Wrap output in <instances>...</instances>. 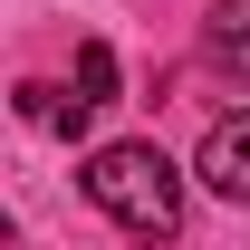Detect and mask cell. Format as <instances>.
<instances>
[{"label": "cell", "mask_w": 250, "mask_h": 250, "mask_svg": "<svg viewBox=\"0 0 250 250\" xmlns=\"http://www.w3.org/2000/svg\"><path fill=\"white\" fill-rule=\"evenodd\" d=\"M212 58L231 67V77H250V0H221L212 10Z\"/></svg>", "instance_id": "4"}, {"label": "cell", "mask_w": 250, "mask_h": 250, "mask_svg": "<svg viewBox=\"0 0 250 250\" xmlns=\"http://www.w3.org/2000/svg\"><path fill=\"white\" fill-rule=\"evenodd\" d=\"M20 116L48 125V135H87L96 106H87V96H67V87H39V77H29V87H20Z\"/></svg>", "instance_id": "3"}, {"label": "cell", "mask_w": 250, "mask_h": 250, "mask_svg": "<svg viewBox=\"0 0 250 250\" xmlns=\"http://www.w3.org/2000/svg\"><path fill=\"white\" fill-rule=\"evenodd\" d=\"M77 183H87V202L116 231H135V241H173L183 231V164L164 154V145H96L87 164H77Z\"/></svg>", "instance_id": "1"}, {"label": "cell", "mask_w": 250, "mask_h": 250, "mask_svg": "<svg viewBox=\"0 0 250 250\" xmlns=\"http://www.w3.org/2000/svg\"><path fill=\"white\" fill-rule=\"evenodd\" d=\"M77 96H87V106H106V96H116V48H106V39H87V48H77Z\"/></svg>", "instance_id": "5"}, {"label": "cell", "mask_w": 250, "mask_h": 250, "mask_svg": "<svg viewBox=\"0 0 250 250\" xmlns=\"http://www.w3.org/2000/svg\"><path fill=\"white\" fill-rule=\"evenodd\" d=\"M192 173H202V192H221V202H250V106H231V116L202 135Z\"/></svg>", "instance_id": "2"}]
</instances>
